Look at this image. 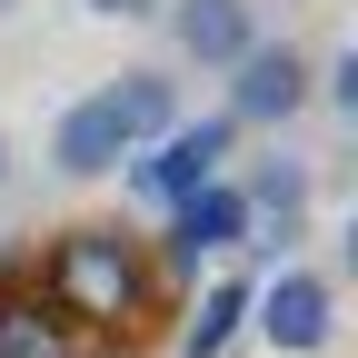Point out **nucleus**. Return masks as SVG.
Masks as SVG:
<instances>
[{"mask_svg":"<svg viewBox=\"0 0 358 358\" xmlns=\"http://www.w3.org/2000/svg\"><path fill=\"white\" fill-rule=\"evenodd\" d=\"M50 308L80 319V329H120V338H129V319L150 308V259H140V239H129L120 219L60 229V249H50Z\"/></svg>","mask_w":358,"mask_h":358,"instance_id":"1","label":"nucleus"},{"mask_svg":"<svg viewBox=\"0 0 358 358\" xmlns=\"http://www.w3.org/2000/svg\"><path fill=\"white\" fill-rule=\"evenodd\" d=\"M308 90H319V60L299 40H249L229 60V120L239 129H289L308 110Z\"/></svg>","mask_w":358,"mask_h":358,"instance_id":"2","label":"nucleus"},{"mask_svg":"<svg viewBox=\"0 0 358 358\" xmlns=\"http://www.w3.org/2000/svg\"><path fill=\"white\" fill-rule=\"evenodd\" d=\"M229 150H239V120L219 110V120H169L159 140H150V159H120V169H129V179H140V189L169 209V199H189L199 179L229 169Z\"/></svg>","mask_w":358,"mask_h":358,"instance_id":"3","label":"nucleus"},{"mask_svg":"<svg viewBox=\"0 0 358 358\" xmlns=\"http://www.w3.org/2000/svg\"><path fill=\"white\" fill-rule=\"evenodd\" d=\"M249 329L279 358H319L338 338V289L319 279V268H279L268 289H249Z\"/></svg>","mask_w":358,"mask_h":358,"instance_id":"4","label":"nucleus"},{"mask_svg":"<svg viewBox=\"0 0 358 358\" xmlns=\"http://www.w3.org/2000/svg\"><path fill=\"white\" fill-rule=\"evenodd\" d=\"M229 249H249V199H239V179L219 169L189 199H169V268H199V259H229Z\"/></svg>","mask_w":358,"mask_h":358,"instance_id":"5","label":"nucleus"},{"mask_svg":"<svg viewBox=\"0 0 358 358\" xmlns=\"http://www.w3.org/2000/svg\"><path fill=\"white\" fill-rule=\"evenodd\" d=\"M159 20H169V50L189 60V70H229L249 40H259V10H249V0H159Z\"/></svg>","mask_w":358,"mask_h":358,"instance_id":"6","label":"nucleus"},{"mask_svg":"<svg viewBox=\"0 0 358 358\" xmlns=\"http://www.w3.org/2000/svg\"><path fill=\"white\" fill-rule=\"evenodd\" d=\"M120 159H129V129H120V110L100 100V90L50 120V169H60V179H110Z\"/></svg>","mask_w":358,"mask_h":358,"instance_id":"7","label":"nucleus"},{"mask_svg":"<svg viewBox=\"0 0 358 358\" xmlns=\"http://www.w3.org/2000/svg\"><path fill=\"white\" fill-rule=\"evenodd\" d=\"M239 199H249V239H268V249L308 239V159H259L239 179Z\"/></svg>","mask_w":358,"mask_h":358,"instance_id":"8","label":"nucleus"},{"mask_svg":"<svg viewBox=\"0 0 358 358\" xmlns=\"http://www.w3.org/2000/svg\"><path fill=\"white\" fill-rule=\"evenodd\" d=\"M0 358H90V338L50 299H0Z\"/></svg>","mask_w":358,"mask_h":358,"instance_id":"9","label":"nucleus"},{"mask_svg":"<svg viewBox=\"0 0 358 358\" xmlns=\"http://www.w3.org/2000/svg\"><path fill=\"white\" fill-rule=\"evenodd\" d=\"M100 100L120 110V129H129V150H150L159 129L179 120V80H169V70H120V80L100 90Z\"/></svg>","mask_w":358,"mask_h":358,"instance_id":"10","label":"nucleus"},{"mask_svg":"<svg viewBox=\"0 0 358 358\" xmlns=\"http://www.w3.org/2000/svg\"><path fill=\"white\" fill-rule=\"evenodd\" d=\"M249 289H259V279H219V289H199L189 329H179V358H229V338L249 329Z\"/></svg>","mask_w":358,"mask_h":358,"instance_id":"11","label":"nucleus"},{"mask_svg":"<svg viewBox=\"0 0 358 358\" xmlns=\"http://www.w3.org/2000/svg\"><path fill=\"white\" fill-rule=\"evenodd\" d=\"M308 100H329L338 120H358V50H338V60L319 70V90H308Z\"/></svg>","mask_w":358,"mask_h":358,"instance_id":"12","label":"nucleus"},{"mask_svg":"<svg viewBox=\"0 0 358 358\" xmlns=\"http://www.w3.org/2000/svg\"><path fill=\"white\" fill-rule=\"evenodd\" d=\"M90 20H159V0H80Z\"/></svg>","mask_w":358,"mask_h":358,"instance_id":"13","label":"nucleus"},{"mask_svg":"<svg viewBox=\"0 0 358 358\" xmlns=\"http://www.w3.org/2000/svg\"><path fill=\"white\" fill-rule=\"evenodd\" d=\"M0 189H10V129H0Z\"/></svg>","mask_w":358,"mask_h":358,"instance_id":"14","label":"nucleus"}]
</instances>
